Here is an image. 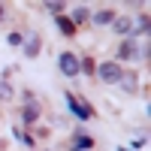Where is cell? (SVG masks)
Instances as JSON below:
<instances>
[{"label": "cell", "instance_id": "obj_8", "mask_svg": "<svg viewBox=\"0 0 151 151\" xmlns=\"http://www.w3.org/2000/svg\"><path fill=\"white\" fill-rule=\"evenodd\" d=\"M118 82H121L124 91H130V94H133V91H136V82H139V79H136V73H121V79H118Z\"/></svg>", "mask_w": 151, "mask_h": 151}, {"label": "cell", "instance_id": "obj_16", "mask_svg": "<svg viewBox=\"0 0 151 151\" xmlns=\"http://www.w3.org/2000/svg\"><path fill=\"white\" fill-rule=\"evenodd\" d=\"M6 42H9V45H21V42H24V36H21V33H9V36H6Z\"/></svg>", "mask_w": 151, "mask_h": 151}, {"label": "cell", "instance_id": "obj_9", "mask_svg": "<svg viewBox=\"0 0 151 151\" xmlns=\"http://www.w3.org/2000/svg\"><path fill=\"white\" fill-rule=\"evenodd\" d=\"M88 18H91V9H88V6H76V9H73V18H70V21H73V24H85Z\"/></svg>", "mask_w": 151, "mask_h": 151}, {"label": "cell", "instance_id": "obj_17", "mask_svg": "<svg viewBox=\"0 0 151 151\" xmlns=\"http://www.w3.org/2000/svg\"><path fill=\"white\" fill-rule=\"evenodd\" d=\"M0 18H3V6H0Z\"/></svg>", "mask_w": 151, "mask_h": 151}, {"label": "cell", "instance_id": "obj_14", "mask_svg": "<svg viewBox=\"0 0 151 151\" xmlns=\"http://www.w3.org/2000/svg\"><path fill=\"white\" fill-rule=\"evenodd\" d=\"M0 97H3V100H12V97H15V91L9 88V82H0Z\"/></svg>", "mask_w": 151, "mask_h": 151}, {"label": "cell", "instance_id": "obj_5", "mask_svg": "<svg viewBox=\"0 0 151 151\" xmlns=\"http://www.w3.org/2000/svg\"><path fill=\"white\" fill-rule=\"evenodd\" d=\"M112 30H115L118 36H133V21H130L127 15H121V18L112 21Z\"/></svg>", "mask_w": 151, "mask_h": 151}, {"label": "cell", "instance_id": "obj_12", "mask_svg": "<svg viewBox=\"0 0 151 151\" xmlns=\"http://www.w3.org/2000/svg\"><path fill=\"white\" fill-rule=\"evenodd\" d=\"M21 115H24V121H27V124H33L36 118H40V106H33V103H30V106H24Z\"/></svg>", "mask_w": 151, "mask_h": 151}, {"label": "cell", "instance_id": "obj_2", "mask_svg": "<svg viewBox=\"0 0 151 151\" xmlns=\"http://www.w3.org/2000/svg\"><path fill=\"white\" fill-rule=\"evenodd\" d=\"M100 79H103V82H118L121 79V67L115 64V60H103V64H100Z\"/></svg>", "mask_w": 151, "mask_h": 151}, {"label": "cell", "instance_id": "obj_6", "mask_svg": "<svg viewBox=\"0 0 151 151\" xmlns=\"http://www.w3.org/2000/svg\"><path fill=\"white\" fill-rule=\"evenodd\" d=\"M70 148H73V151H88V148H91V136H85L82 130H76V136H73Z\"/></svg>", "mask_w": 151, "mask_h": 151}, {"label": "cell", "instance_id": "obj_13", "mask_svg": "<svg viewBox=\"0 0 151 151\" xmlns=\"http://www.w3.org/2000/svg\"><path fill=\"white\" fill-rule=\"evenodd\" d=\"M133 30H136L133 36H139V33L145 36V33H148V15H139V21H136V24H133Z\"/></svg>", "mask_w": 151, "mask_h": 151}, {"label": "cell", "instance_id": "obj_11", "mask_svg": "<svg viewBox=\"0 0 151 151\" xmlns=\"http://www.w3.org/2000/svg\"><path fill=\"white\" fill-rule=\"evenodd\" d=\"M58 27H60V33H64V36H73V33H76V24H73L67 15H58Z\"/></svg>", "mask_w": 151, "mask_h": 151}, {"label": "cell", "instance_id": "obj_10", "mask_svg": "<svg viewBox=\"0 0 151 151\" xmlns=\"http://www.w3.org/2000/svg\"><path fill=\"white\" fill-rule=\"evenodd\" d=\"M115 21V12L112 9H97L94 12V24H112Z\"/></svg>", "mask_w": 151, "mask_h": 151}, {"label": "cell", "instance_id": "obj_15", "mask_svg": "<svg viewBox=\"0 0 151 151\" xmlns=\"http://www.w3.org/2000/svg\"><path fill=\"white\" fill-rule=\"evenodd\" d=\"M42 9H48V12H55V15H60V12H64V3H42Z\"/></svg>", "mask_w": 151, "mask_h": 151}, {"label": "cell", "instance_id": "obj_4", "mask_svg": "<svg viewBox=\"0 0 151 151\" xmlns=\"http://www.w3.org/2000/svg\"><path fill=\"white\" fill-rule=\"evenodd\" d=\"M64 97H67V106L73 109V115H79L82 121H85V118H91V106H88V103H82V100H76V94H70V91H67Z\"/></svg>", "mask_w": 151, "mask_h": 151}, {"label": "cell", "instance_id": "obj_7", "mask_svg": "<svg viewBox=\"0 0 151 151\" xmlns=\"http://www.w3.org/2000/svg\"><path fill=\"white\" fill-rule=\"evenodd\" d=\"M21 45H24V55H27V58H36V55H40V36H33V33L24 36Z\"/></svg>", "mask_w": 151, "mask_h": 151}, {"label": "cell", "instance_id": "obj_3", "mask_svg": "<svg viewBox=\"0 0 151 151\" xmlns=\"http://www.w3.org/2000/svg\"><path fill=\"white\" fill-rule=\"evenodd\" d=\"M121 60H139V48H136V36H124L121 42V52H118Z\"/></svg>", "mask_w": 151, "mask_h": 151}, {"label": "cell", "instance_id": "obj_1", "mask_svg": "<svg viewBox=\"0 0 151 151\" xmlns=\"http://www.w3.org/2000/svg\"><path fill=\"white\" fill-rule=\"evenodd\" d=\"M58 67H60V73H64V76H70V79H73V76H79V58L70 55V52H64V55H60V60H58Z\"/></svg>", "mask_w": 151, "mask_h": 151}]
</instances>
